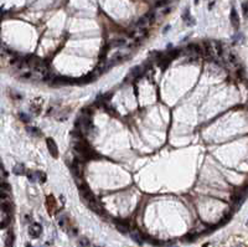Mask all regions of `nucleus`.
Wrapping results in <instances>:
<instances>
[{
  "instance_id": "obj_8",
  "label": "nucleus",
  "mask_w": 248,
  "mask_h": 247,
  "mask_svg": "<svg viewBox=\"0 0 248 247\" xmlns=\"http://www.w3.org/2000/svg\"><path fill=\"white\" fill-rule=\"evenodd\" d=\"M46 206H47V210H48V214H54L55 210H56V200L55 198L50 195L47 196V200H46Z\"/></svg>"
},
{
  "instance_id": "obj_5",
  "label": "nucleus",
  "mask_w": 248,
  "mask_h": 247,
  "mask_svg": "<svg viewBox=\"0 0 248 247\" xmlns=\"http://www.w3.org/2000/svg\"><path fill=\"white\" fill-rule=\"evenodd\" d=\"M57 220H58V225H60V227L63 229L64 231H67L68 227L71 226V221H70V219H68L66 215H64V214L60 215V216L57 217Z\"/></svg>"
},
{
  "instance_id": "obj_16",
  "label": "nucleus",
  "mask_w": 248,
  "mask_h": 247,
  "mask_svg": "<svg viewBox=\"0 0 248 247\" xmlns=\"http://www.w3.org/2000/svg\"><path fill=\"white\" fill-rule=\"evenodd\" d=\"M37 181H46V174L45 173H41V172H37Z\"/></svg>"
},
{
  "instance_id": "obj_15",
  "label": "nucleus",
  "mask_w": 248,
  "mask_h": 247,
  "mask_svg": "<svg viewBox=\"0 0 248 247\" xmlns=\"http://www.w3.org/2000/svg\"><path fill=\"white\" fill-rule=\"evenodd\" d=\"M78 243H80L81 247H88V246H89V241H88L86 237H81L80 241H78Z\"/></svg>"
},
{
  "instance_id": "obj_11",
  "label": "nucleus",
  "mask_w": 248,
  "mask_h": 247,
  "mask_svg": "<svg viewBox=\"0 0 248 247\" xmlns=\"http://www.w3.org/2000/svg\"><path fill=\"white\" fill-rule=\"evenodd\" d=\"M12 172H14V174H16V175H24V174H26V169H25V166L22 164H16L14 166V169H12Z\"/></svg>"
},
{
  "instance_id": "obj_1",
  "label": "nucleus",
  "mask_w": 248,
  "mask_h": 247,
  "mask_svg": "<svg viewBox=\"0 0 248 247\" xmlns=\"http://www.w3.org/2000/svg\"><path fill=\"white\" fill-rule=\"evenodd\" d=\"M87 205H88L89 209H92V210H93L94 212H97L98 215H101V216H107V212H106V210H104V207L101 205V202H99L96 198H93L91 201H88Z\"/></svg>"
},
{
  "instance_id": "obj_12",
  "label": "nucleus",
  "mask_w": 248,
  "mask_h": 247,
  "mask_svg": "<svg viewBox=\"0 0 248 247\" xmlns=\"http://www.w3.org/2000/svg\"><path fill=\"white\" fill-rule=\"evenodd\" d=\"M231 21H232L234 28H238V18H237V12L234 9H232V11H231Z\"/></svg>"
},
{
  "instance_id": "obj_2",
  "label": "nucleus",
  "mask_w": 248,
  "mask_h": 247,
  "mask_svg": "<svg viewBox=\"0 0 248 247\" xmlns=\"http://www.w3.org/2000/svg\"><path fill=\"white\" fill-rule=\"evenodd\" d=\"M71 170L74 178H83V165L81 162L74 160L71 165Z\"/></svg>"
},
{
  "instance_id": "obj_13",
  "label": "nucleus",
  "mask_w": 248,
  "mask_h": 247,
  "mask_svg": "<svg viewBox=\"0 0 248 247\" xmlns=\"http://www.w3.org/2000/svg\"><path fill=\"white\" fill-rule=\"evenodd\" d=\"M26 129H28V133L34 135V137H40L41 135V131H38L36 127H28Z\"/></svg>"
},
{
  "instance_id": "obj_17",
  "label": "nucleus",
  "mask_w": 248,
  "mask_h": 247,
  "mask_svg": "<svg viewBox=\"0 0 248 247\" xmlns=\"http://www.w3.org/2000/svg\"><path fill=\"white\" fill-rule=\"evenodd\" d=\"M19 115H20V118H21V119H24V122H29V117L26 115V114H24V113H20Z\"/></svg>"
},
{
  "instance_id": "obj_19",
  "label": "nucleus",
  "mask_w": 248,
  "mask_h": 247,
  "mask_svg": "<svg viewBox=\"0 0 248 247\" xmlns=\"http://www.w3.org/2000/svg\"><path fill=\"white\" fill-rule=\"evenodd\" d=\"M203 247H208V245H207V243H206V245H203Z\"/></svg>"
},
{
  "instance_id": "obj_4",
  "label": "nucleus",
  "mask_w": 248,
  "mask_h": 247,
  "mask_svg": "<svg viewBox=\"0 0 248 247\" xmlns=\"http://www.w3.org/2000/svg\"><path fill=\"white\" fill-rule=\"evenodd\" d=\"M41 232H42L41 225H38V224H31L30 225V227H29V235H30V237H32V239L40 237Z\"/></svg>"
},
{
  "instance_id": "obj_10",
  "label": "nucleus",
  "mask_w": 248,
  "mask_h": 247,
  "mask_svg": "<svg viewBox=\"0 0 248 247\" xmlns=\"http://www.w3.org/2000/svg\"><path fill=\"white\" fill-rule=\"evenodd\" d=\"M0 210L5 214H9L12 211V205L10 201H2L0 202Z\"/></svg>"
},
{
  "instance_id": "obj_18",
  "label": "nucleus",
  "mask_w": 248,
  "mask_h": 247,
  "mask_svg": "<svg viewBox=\"0 0 248 247\" xmlns=\"http://www.w3.org/2000/svg\"><path fill=\"white\" fill-rule=\"evenodd\" d=\"M242 8H243V14H244V15H247V4L244 3V4L242 5Z\"/></svg>"
},
{
  "instance_id": "obj_6",
  "label": "nucleus",
  "mask_w": 248,
  "mask_h": 247,
  "mask_svg": "<svg viewBox=\"0 0 248 247\" xmlns=\"http://www.w3.org/2000/svg\"><path fill=\"white\" fill-rule=\"evenodd\" d=\"M115 226H117V229H118L121 232H123V233H128V232L130 231V225H129V222H127V221H123V220L115 221Z\"/></svg>"
},
{
  "instance_id": "obj_3",
  "label": "nucleus",
  "mask_w": 248,
  "mask_h": 247,
  "mask_svg": "<svg viewBox=\"0 0 248 247\" xmlns=\"http://www.w3.org/2000/svg\"><path fill=\"white\" fill-rule=\"evenodd\" d=\"M46 145H47V149H48V152H50V154L52 155V157L57 158L58 157V149H57V145H56L55 140L52 138H47L46 139Z\"/></svg>"
},
{
  "instance_id": "obj_7",
  "label": "nucleus",
  "mask_w": 248,
  "mask_h": 247,
  "mask_svg": "<svg viewBox=\"0 0 248 247\" xmlns=\"http://www.w3.org/2000/svg\"><path fill=\"white\" fill-rule=\"evenodd\" d=\"M41 106H42V99H40V98L34 99L32 103H31V106H30L31 112H32L35 115L38 114V113H40V109H41Z\"/></svg>"
},
{
  "instance_id": "obj_9",
  "label": "nucleus",
  "mask_w": 248,
  "mask_h": 247,
  "mask_svg": "<svg viewBox=\"0 0 248 247\" xmlns=\"http://www.w3.org/2000/svg\"><path fill=\"white\" fill-rule=\"evenodd\" d=\"M129 233H130V236H132V239H133L135 242H138V243H143V241H144V236H143V233H141L139 230H137V229L130 230Z\"/></svg>"
},
{
  "instance_id": "obj_14",
  "label": "nucleus",
  "mask_w": 248,
  "mask_h": 247,
  "mask_svg": "<svg viewBox=\"0 0 248 247\" xmlns=\"http://www.w3.org/2000/svg\"><path fill=\"white\" fill-rule=\"evenodd\" d=\"M26 174H28V178L30 181H37V172H26Z\"/></svg>"
}]
</instances>
